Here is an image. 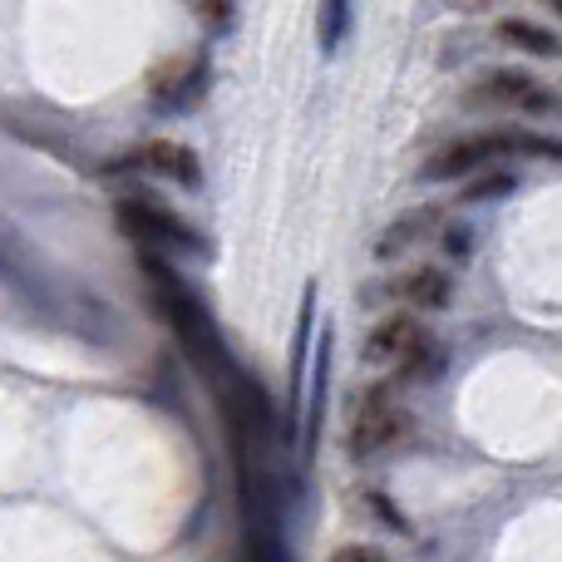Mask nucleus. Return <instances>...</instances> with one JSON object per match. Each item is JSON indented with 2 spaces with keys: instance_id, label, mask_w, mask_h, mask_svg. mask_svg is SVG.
<instances>
[{
  "instance_id": "1",
  "label": "nucleus",
  "mask_w": 562,
  "mask_h": 562,
  "mask_svg": "<svg viewBox=\"0 0 562 562\" xmlns=\"http://www.w3.org/2000/svg\"><path fill=\"white\" fill-rule=\"evenodd\" d=\"M148 281H154L158 316H164L168 330L183 340L188 360H193L203 375H233L227 350H223V336H217V326L207 321V311L183 291V281H178L173 272H164V262H158V257H148Z\"/></svg>"
},
{
  "instance_id": "2",
  "label": "nucleus",
  "mask_w": 562,
  "mask_h": 562,
  "mask_svg": "<svg viewBox=\"0 0 562 562\" xmlns=\"http://www.w3.org/2000/svg\"><path fill=\"white\" fill-rule=\"evenodd\" d=\"M498 154H548L553 158V138H533V134H518V128H494V134H474V138H454V144L435 148L425 158V178L435 183H449V178H464L479 173L484 164H494Z\"/></svg>"
},
{
  "instance_id": "3",
  "label": "nucleus",
  "mask_w": 562,
  "mask_h": 562,
  "mask_svg": "<svg viewBox=\"0 0 562 562\" xmlns=\"http://www.w3.org/2000/svg\"><path fill=\"white\" fill-rule=\"evenodd\" d=\"M464 104L488 114V109H504V114H528V119H548L558 109V94L548 79H538L533 69H484L474 85L464 89Z\"/></svg>"
},
{
  "instance_id": "4",
  "label": "nucleus",
  "mask_w": 562,
  "mask_h": 562,
  "mask_svg": "<svg viewBox=\"0 0 562 562\" xmlns=\"http://www.w3.org/2000/svg\"><path fill=\"white\" fill-rule=\"evenodd\" d=\"M425 356H429V330L419 326L409 311H395V316H385L366 336V366H400L405 375H415Z\"/></svg>"
},
{
  "instance_id": "5",
  "label": "nucleus",
  "mask_w": 562,
  "mask_h": 562,
  "mask_svg": "<svg viewBox=\"0 0 562 562\" xmlns=\"http://www.w3.org/2000/svg\"><path fill=\"white\" fill-rule=\"evenodd\" d=\"M119 227H124L128 237H138V243H158V247H188V252H203V237L188 233V223L178 213H168V207L158 203H144V198H124V203L114 207Z\"/></svg>"
},
{
  "instance_id": "6",
  "label": "nucleus",
  "mask_w": 562,
  "mask_h": 562,
  "mask_svg": "<svg viewBox=\"0 0 562 562\" xmlns=\"http://www.w3.org/2000/svg\"><path fill=\"white\" fill-rule=\"evenodd\" d=\"M405 425H409V419L390 405V385H380L375 395H366L356 425H350V459H356V464H366L370 454H380V449L395 445V439L405 435Z\"/></svg>"
},
{
  "instance_id": "7",
  "label": "nucleus",
  "mask_w": 562,
  "mask_h": 562,
  "mask_svg": "<svg viewBox=\"0 0 562 562\" xmlns=\"http://www.w3.org/2000/svg\"><path fill=\"white\" fill-rule=\"evenodd\" d=\"M395 301H405L409 311H445L449 301H454V277L445 272V267H405V272L395 277Z\"/></svg>"
},
{
  "instance_id": "8",
  "label": "nucleus",
  "mask_w": 562,
  "mask_h": 562,
  "mask_svg": "<svg viewBox=\"0 0 562 562\" xmlns=\"http://www.w3.org/2000/svg\"><path fill=\"white\" fill-rule=\"evenodd\" d=\"M203 85H207L203 55L168 59V65H158V75H154V99H158L164 109H178V114H183V109L193 104L198 94H203Z\"/></svg>"
},
{
  "instance_id": "9",
  "label": "nucleus",
  "mask_w": 562,
  "mask_h": 562,
  "mask_svg": "<svg viewBox=\"0 0 562 562\" xmlns=\"http://www.w3.org/2000/svg\"><path fill=\"white\" fill-rule=\"evenodd\" d=\"M138 164H144L148 173L168 178L173 188H188V193H198V188H203V164H198V154H193L188 144H168V138H154V144H144Z\"/></svg>"
},
{
  "instance_id": "10",
  "label": "nucleus",
  "mask_w": 562,
  "mask_h": 562,
  "mask_svg": "<svg viewBox=\"0 0 562 562\" xmlns=\"http://www.w3.org/2000/svg\"><path fill=\"white\" fill-rule=\"evenodd\" d=\"M498 40L514 45V49H524V55H533V59H553L558 55V35L548 25H538V20H518V15L498 20Z\"/></svg>"
},
{
  "instance_id": "11",
  "label": "nucleus",
  "mask_w": 562,
  "mask_h": 562,
  "mask_svg": "<svg viewBox=\"0 0 562 562\" xmlns=\"http://www.w3.org/2000/svg\"><path fill=\"white\" fill-rule=\"evenodd\" d=\"M435 207H415V213H405V217H395V227H390V237L385 243H380V252H400V247H409V243H419V237H425V227L435 223Z\"/></svg>"
},
{
  "instance_id": "12",
  "label": "nucleus",
  "mask_w": 562,
  "mask_h": 562,
  "mask_svg": "<svg viewBox=\"0 0 562 562\" xmlns=\"http://www.w3.org/2000/svg\"><path fill=\"white\" fill-rule=\"evenodd\" d=\"M346 20H350V0H321V45H336L346 35Z\"/></svg>"
},
{
  "instance_id": "13",
  "label": "nucleus",
  "mask_w": 562,
  "mask_h": 562,
  "mask_svg": "<svg viewBox=\"0 0 562 562\" xmlns=\"http://www.w3.org/2000/svg\"><path fill=\"white\" fill-rule=\"evenodd\" d=\"M508 188H514V173H484L474 178V188H464L469 203H479V198H504Z\"/></svg>"
},
{
  "instance_id": "14",
  "label": "nucleus",
  "mask_w": 562,
  "mask_h": 562,
  "mask_svg": "<svg viewBox=\"0 0 562 562\" xmlns=\"http://www.w3.org/2000/svg\"><path fill=\"white\" fill-rule=\"evenodd\" d=\"M193 10L207 20L213 30H227L233 25V0H193Z\"/></svg>"
},
{
  "instance_id": "15",
  "label": "nucleus",
  "mask_w": 562,
  "mask_h": 562,
  "mask_svg": "<svg viewBox=\"0 0 562 562\" xmlns=\"http://www.w3.org/2000/svg\"><path fill=\"white\" fill-rule=\"evenodd\" d=\"M326 562H390V558L380 553L375 543H346V548H336Z\"/></svg>"
},
{
  "instance_id": "16",
  "label": "nucleus",
  "mask_w": 562,
  "mask_h": 562,
  "mask_svg": "<svg viewBox=\"0 0 562 562\" xmlns=\"http://www.w3.org/2000/svg\"><path fill=\"white\" fill-rule=\"evenodd\" d=\"M454 10H479V5H488V0H449Z\"/></svg>"
}]
</instances>
